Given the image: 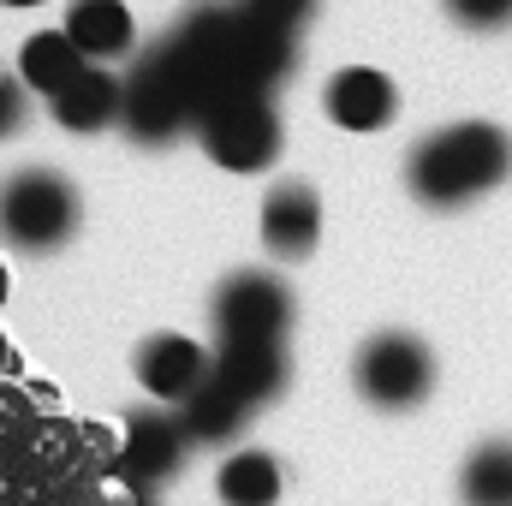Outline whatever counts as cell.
<instances>
[{
    "label": "cell",
    "instance_id": "21",
    "mask_svg": "<svg viewBox=\"0 0 512 506\" xmlns=\"http://www.w3.org/2000/svg\"><path fill=\"white\" fill-rule=\"evenodd\" d=\"M18 114H24L18 90H12V84H0V131H12V126H18Z\"/></svg>",
    "mask_w": 512,
    "mask_h": 506
},
{
    "label": "cell",
    "instance_id": "20",
    "mask_svg": "<svg viewBox=\"0 0 512 506\" xmlns=\"http://www.w3.org/2000/svg\"><path fill=\"white\" fill-rule=\"evenodd\" d=\"M447 12H453L465 30H501L512 18V0H447Z\"/></svg>",
    "mask_w": 512,
    "mask_h": 506
},
{
    "label": "cell",
    "instance_id": "19",
    "mask_svg": "<svg viewBox=\"0 0 512 506\" xmlns=\"http://www.w3.org/2000/svg\"><path fill=\"white\" fill-rule=\"evenodd\" d=\"M239 6H245L251 24L274 30V36H286V42H298V30H304L310 12H316V0H239Z\"/></svg>",
    "mask_w": 512,
    "mask_h": 506
},
{
    "label": "cell",
    "instance_id": "11",
    "mask_svg": "<svg viewBox=\"0 0 512 506\" xmlns=\"http://www.w3.org/2000/svg\"><path fill=\"white\" fill-rule=\"evenodd\" d=\"M179 411H185V417H179L185 441H209V447H215V441H233V435H239V429L256 417L251 399H245L239 387H227L215 370H209V376H203L191 393H185V399H179Z\"/></svg>",
    "mask_w": 512,
    "mask_h": 506
},
{
    "label": "cell",
    "instance_id": "8",
    "mask_svg": "<svg viewBox=\"0 0 512 506\" xmlns=\"http://www.w3.org/2000/svg\"><path fill=\"white\" fill-rule=\"evenodd\" d=\"M322 102H328V120L346 126V131H382L399 114V90H393V78H382L376 66L334 72L328 90H322Z\"/></svg>",
    "mask_w": 512,
    "mask_h": 506
},
{
    "label": "cell",
    "instance_id": "1",
    "mask_svg": "<svg viewBox=\"0 0 512 506\" xmlns=\"http://www.w3.org/2000/svg\"><path fill=\"white\" fill-rule=\"evenodd\" d=\"M173 48L191 60V72L203 84V102L209 96H233V90L268 96L280 78H292V42L251 24L239 0L191 6L185 24L173 30Z\"/></svg>",
    "mask_w": 512,
    "mask_h": 506
},
{
    "label": "cell",
    "instance_id": "6",
    "mask_svg": "<svg viewBox=\"0 0 512 506\" xmlns=\"http://www.w3.org/2000/svg\"><path fill=\"white\" fill-rule=\"evenodd\" d=\"M352 381L376 411H411L435 387V352L417 334H376V340H364Z\"/></svg>",
    "mask_w": 512,
    "mask_h": 506
},
{
    "label": "cell",
    "instance_id": "10",
    "mask_svg": "<svg viewBox=\"0 0 512 506\" xmlns=\"http://www.w3.org/2000/svg\"><path fill=\"white\" fill-rule=\"evenodd\" d=\"M179 459H185V429H179L173 417H161V411H137V417L126 423L120 471H126L137 489H143V483L173 477V471H179Z\"/></svg>",
    "mask_w": 512,
    "mask_h": 506
},
{
    "label": "cell",
    "instance_id": "18",
    "mask_svg": "<svg viewBox=\"0 0 512 506\" xmlns=\"http://www.w3.org/2000/svg\"><path fill=\"white\" fill-rule=\"evenodd\" d=\"M215 489H221L227 506H274L280 501V465H274L268 453L245 447V453H233V459L221 465Z\"/></svg>",
    "mask_w": 512,
    "mask_h": 506
},
{
    "label": "cell",
    "instance_id": "9",
    "mask_svg": "<svg viewBox=\"0 0 512 506\" xmlns=\"http://www.w3.org/2000/svg\"><path fill=\"white\" fill-rule=\"evenodd\" d=\"M209 370L227 387H239L251 405H268L286 387V340H221Z\"/></svg>",
    "mask_w": 512,
    "mask_h": 506
},
{
    "label": "cell",
    "instance_id": "5",
    "mask_svg": "<svg viewBox=\"0 0 512 506\" xmlns=\"http://www.w3.org/2000/svg\"><path fill=\"white\" fill-rule=\"evenodd\" d=\"M78 227V191L60 179V173H12L0 185V233L24 251H54L66 245Z\"/></svg>",
    "mask_w": 512,
    "mask_h": 506
},
{
    "label": "cell",
    "instance_id": "2",
    "mask_svg": "<svg viewBox=\"0 0 512 506\" xmlns=\"http://www.w3.org/2000/svg\"><path fill=\"white\" fill-rule=\"evenodd\" d=\"M512 173V137L489 120H465L423 137L405 161V185L429 209H459L483 191H495Z\"/></svg>",
    "mask_w": 512,
    "mask_h": 506
},
{
    "label": "cell",
    "instance_id": "7",
    "mask_svg": "<svg viewBox=\"0 0 512 506\" xmlns=\"http://www.w3.org/2000/svg\"><path fill=\"white\" fill-rule=\"evenodd\" d=\"M209 310H215L221 340H286V328H292V292L262 268H245V274L221 280Z\"/></svg>",
    "mask_w": 512,
    "mask_h": 506
},
{
    "label": "cell",
    "instance_id": "22",
    "mask_svg": "<svg viewBox=\"0 0 512 506\" xmlns=\"http://www.w3.org/2000/svg\"><path fill=\"white\" fill-rule=\"evenodd\" d=\"M0 6H42V0H0Z\"/></svg>",
    "mask_w": 512,
    "mask_h": 506
},
{
    "label": "cell",
    "instance_id": "15",
    "mask_svg": "<svg viewBox=\"0 0 512 506\" xmlns=\"http://www.w3.org/2000/svg\"><path fill=\"white\" fill-rule=\"evenodd\" d=\"M48 108L66 131H102L120 120V78L108 66H84L60 96H48Z\"/></svg>",
    "mask_w": 512,
    "mask_h": 506
},
{
    "label": "cell",
    "instance_id": "17",
    "mask_svg": "<svg viewBox=\"0 0 512 506\" xmlns=\"http://www.w3.org/2000/svg\"><path fill=\"white\" fill-rule=\"evenodd\" d=\"M465 506H512V441H483L459 471Z\"/></svg>",
    "mask_w": 512,
    "mask_h": 506
},
{
    "label": "cell",
    "instance_id": "4",
    "mask_svg": "<svg viewBox=\"0 0 512 506\" xmlns=\"http://www.w3.org/2000/svg\"><path fill=\"white\" fill-rule=\"evenodd\" d=\"M191 126H197V143L209 149V161H221L227 173H262L280 155V114L268 96H251V90L209 96Z\"/></svg>",
    "mask_w": 512,
    "mask_h": 506
},
{
    "label": "cell",
    "instance_id": "12",
    "mask_svg": "<svg viewBox=\"0 0 512 506\" xmlns=\"http://www.w3.org/2000/svg\"><path fill=\"white\" fill-rule=\"evenodd\" d=\"M203 376H209V352L191 334H155L137 346V381L155 399H185Z\"/></svg>",
    "mask_w": 512,
    "mask_h": 506
},
{
    "label": "cell",
    "instance_id": "13",
    "mask_svg": "<svg viewBox=\"0 0 512 506\" xmlns=\"http://www.w3.org/2000/svg\"><path fill=\"white\" fill-rule=\"evenodd\" d=\"M322 233V203L310 185H274L262 203V245L274 256H310Z\"/></svg>",
    "mask_w": 512,
    "mask_h": 506
},
{
    "label": "cell",
    "instance_id": "14",
    "mask_svg": "<svg viewBox=\"0 0 512 506\" xmlns=\"http://www.w3.org/2000/svg\"><path fill=\"white\" fill-rule=\"evenodd\" d=\"M60 30L84 60H120V54H131V36H137L126 0H72Z\"/></svg>",
    "mask_w": 512,
    "mask_h": 506
},
{
    "label": "cell",
    "instance_id": "16",
    "mask_svg": "<svg viewBox=\"0 0 512 506\" xmlns=\"http://www.w3.org/2000/svg\"><path fill=\"white\" fill-rule=\"evenodd\" d=\"M84 66H90V60L66 42V30H36V36L18 48V78H24L36 96H60Z\"/></svg>",
    "mask_w": 512,
    "mask_h": 506
},
{
    "label": "cell",
    "instance_id": "3",
    "mask_svg": "<svg viewBox=\"0 0 512 506\" xmlns=\"http://www.w3.org/2000/svg\"><path fill=\"white\" fill-rule=\"evenodd\" d=\"M197 108H203V84H197L191 60L173 48V36L155 42V48L137 60V72L120 84V120L131 126L137 143H167V137H179V131L197 120Z\"/></svg>",
    "mask_w": 512,
    "mask_h": 506
}]
</instances>
